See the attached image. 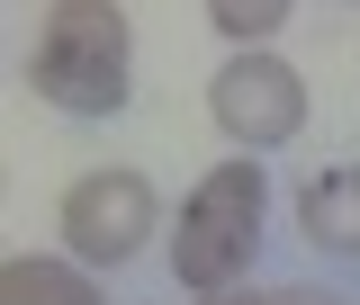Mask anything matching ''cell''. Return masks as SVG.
I'll return each mask as SVG.
<instances>
[{
	"label": "cell",
	"instance_id": "52a82bcc",
	"mask_svg": "<svg viewBox=\"0 0 360 305\" xmlns=\"http://www.w3.org/2000/svg\"><path fill=\"white\" fill-rule=\"evenodd\" d=\"M288 9H297V0H207V27L243 54V45H270V36H279Z\"/></svg>",
	"mask_w": 360,
	"mask_h": 305
},
{
	"label": "cell",
	"instance_id": "8992f818",
	"mask_svg": "<svg viewBox=\"0 0 360 305\" xmlns=\"http://www.w3.org/2000/svg\"><path fill=\"white\" fill-rule=\"evenodd\" d=\"M0 305H108L99 297V278L82 261H63V252H18V261H0Z\"/></svg>",
	"mask_w": 360,
	"mask_h": 305
},
{
	"label": "cell",
	"instance_id": "3957f363",
	"mask_svg": "<svg viewBox=\"0 0 360 305\" xmlns=\"http://www.w3.org/2000/svg\"><path fill=\"white\" fill-rule=\"evenodd\" d=\"M153 233H162V189L135 171V162L82 171L72 189H63V207H54V243H63V261H82L90 278L127 269Z\"/></svg>",
	"mask_w": 360,
	"mask_h": 305
},
{
	"label": "cell",
	"instance_id": "9c48e42d",
	"mask_svg": "<svg viewBox=\"0 0 360 305\" xmlns=\"http://www.w3.org/2000/svg\"><path fill=\"white\" fill-rule=\"evenodd\" d=\"M189 305H270V287H252V278H243V287H217V297H189Z\"/></svg>",
	"mask_w": 360,
	"mask_h": 305
},
{
	"label": "cell",
	"instance_id": "6da1fadb",
	"mask_svg": "<svg viewBox=\"0 0 360 305\" xmlns=\"http://www.w3.org/2000/svg\"><path fill=\"white\" fill-rule=\"evenodd\" d=\"M27 90L54 117H117L135 99V27L117 0H45L27 45Z\"/></svg>",
	"mask_w": 360,
	"mask_h": 305
},
{
	"label": "cell",
	"instance_id": "ba28073f",
	"mask_svg": "<svg viewBox=\"0 0 360 305\" xmlns=\"http://www.w3.org/2000/svg\"><path fill=\"white\" fill-rule=\"evenodd\" d=\"M270 305H352V297H333V287H270Z\"/></svg>",
	"mask_w": 360,
	"mask_h": 305
},
{
	"label": "cell",
	"instance_id": "277c9868",
	"mask_svg": "<svg viewBox=\"0 0 360 305\" xmlns=\"http://www.w3.org/2000/svg\"><path fill=\"white\" fill-rule=\"evenodd\" d=\"M207 117H217V135L234 153L262 162V153L307 135V72L288 54H270V45H243V54H225L207 72Z\"/></svg>",
	"mask_w": 360,
	"mask_h": 305
},
{
	"label": "cell",
	"instance_id": "5b68a950",
	"mask_svg": "<svg viewBox=\"0 0 360 305\" xmlns=\"http://www.w3.org/2000/svg\"><path fill=\"white\" fill-rule=\"evenodd\" d=\"M297 243L324 261H360V162H324L297 179Z\"/></svg>",
	"mask_w": 360,
	"mask_h": 305
},
{
	"label": "cell",
	"instance_id": "30bf717a",
	"mask_svg": "<svg viewBox=\"0 0 360 305\" xmlns=\"http://www.w3.org/2000/svg\"><path fill=\"white\" fill-rule=\"evenodd\" d=\"M352 9H360V0H352Z\"/></svg>",
	"mask_w": 360,
	"mask_h": 305
},
{
	"label": "cell",
	"instance_id": "7a4b0ae2",
	"mask_svg": "<svg viewBox=\"0 0 360 305\" xmlns=\"http://www.w3.org/2000/svg\"><path fill=\"white\" fill-rule=\"evenodd\" d=\"M262 224H270V171L252 153H225L217 171L189 179L172 216V278L189 297H217V287H243L252 278V252H262Z\"/></svg>",
	"mask_w": 360,
	"mask_h": 305
}]
</instances>
